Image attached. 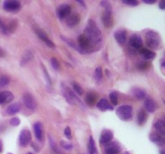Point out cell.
<instances>
[{"instance_id":"6","label":"cell","mask_w":165,"mask_h":154,"mask_svg":"<svg viewBox=\"0 0 165 154\" xmlns=\"http://www.w3.org/2000/svg\"><path fill=\"white\" fill-rule=\"evenodd\" d=\"M23 100L25 106L29 109L34 110L36 107V101L33 96L30 93H24L23 96Z\"/></svg>"},{"instance_id":"31","label":"cell","mask_w":165,"mask_h":154,"mask_svg":"<svg viewBox=\"0 0 165 154\" xmlns=\"http://www.w3.org/2000/svg\"><path fill=\"white\" fill-rule=\"evenodd\" d=\"M73 87L74 91L76 92L77 94H79V95H82L84 91H83L82 88H81L77 83H73Z\"/></svg>"},{"instance_id":"15","label":"cell","mask_w":165,"mask_h":154,"mask_svg":"<svg viewBox=\"0 0 165 154\" xmlns=\"http://www.w3.org/2000/svg\"><path fill=\"white\" fill-rule=\"evenodd\" d=\"M114 38L116 39V41L119 43L120 45H123L126 42V39H127V35H126V32L123 30H120V31H117L114 33Z\"/></svg>"},{"instance_id":"11","label":"cell","mask_w":165,"mask_h":154,"mask_svg":"<svg viewBox=\"0 0 165 154\" xmlns=\"http://www.w3.org/2000/svg\"><path fill=\"white\" fill-rule=\"evenodd\" d=\"M105 151L106 154H118L120 152L121 148L119 144L116 142H111L107 144L105 148Z\"/></svg>"},{"instance_id":"29","label":"cell","mask_w":165,"mask_h":154,"mask_svg":"<svg viewBox=\"0 0 165 154\" xmlns=\"http://www.w3.org/2000/svg\"><path fill=\"white\" fill-rule=\"evenodd\" d=\"M110 101H111V103H112L113 105L115 106L118 104V102H119V100H118V94H117L116 92H113L110 93Z\"/></svg>"},{"instance_id":"17","label":"cell","mask_w":165,"mask_h":154,"mask_svg":"<svg viewBox=\"0 0 165 154\" xmlns=\"http://www.w3.org/2000/svg\"><path fill=\"white\" fill-rule=\"evenodd\" d=\"M66 22H67V24L69 26H71V27L77 25L80 22V15L78 14H76V13L73 14V15L67 17V21Z\"/></svg>"},{"instance_id":"12","label":"cell","mask_w":165,"mask_h":154,"mask_svg":"<svg viewBox=\"0 0 165 154\" xmlns=\"http://www.w3.org/2000/svg\"><path fill=\"white\" fill-rule=\"evenodd\" d=\"M129 44L135 49H139L143 46V40L139 36L133 35L130 38Z\"/></svg>"},{"instance_id":"3","label":"cell","mask_w":165,"mask_h":154,"mask_svg":"<svg viewBox=\"0 0 165 154\" xmlns=\"http://www.w3.org/2000/svg\"><path fill=\"white\" fill-rule=\"evenodd\" d=\"M101 5L105 7L103 15H102V22L106 28H111L113 25V18H112V8L110 6V2H101Z\"/></svg>"},{"instance_id":"28","label":"cell","mask_w":165,"mask_h":154,"mask_svg":"<svg viewBox=\"0 0 165 154\" xmlns=\"http://www.w3.org/2000/svg\"><path fill=\"white\" fill-rule=\"evenodd\" d=\"M147 120V115L146 112H144L143 110H141L138 113V123H139V125H143L145 121Z\"/></svg>"},{"instance_id":"5","label":"cell","mask_w":165,"mask_h":154,"mask_svg":"<svg viewBox=\"0 0 165 154\" xmlns=\"http://www.w3.org/2000/svg\"><path fill=\"white\" fill-rule=\"evenodd\" d=\"M3 8L7 11H12L15 12L18 11L20 9V2L19 1H15V0H6L3 2Z\"/></svg>"},{"instance_id":"20","label":"cell","mask_w":165,"mask_h":154,"mask_svg":"<svg viewBox=\"0 0 165 154\" xmlns=\"http://www.w3.org/2000/svg\"><path fill=\"white\" fill-rule=\"evenodd\" d=\"M20 111V105L19 103H15L9 105L6 108V112L9 115H15Z\"/></svg>"},{"instance_id":"7","label":"cell","mask_w":165,"mask_h":154,"mask_svg":"<svg viewBox=\"0 0 165 154\" xmlns=\"http://www.w3.org/2000/svg\"><path fill=\"white\" fill-rule=\"evenodd\" d=\"M32 140V135H31V132L28 129H23L22 130L20 134H19V144L21 146L28 145Z\"/></svg>"},{"instance_id":"38","label":"cell","mask_w":165,"mask_h":154,"mask_svg":"<svg viewBox=\"0 0 165 154\" xmlns=\"http://www.w3.org/2000/svg\"><path fill=\"white\" fill-rule=\"evenodd\" d=\"M65 135L68 139H71L72 138V133H71V129L69 127H67L65 129Z\"/></svg>"},{"instance_id":"18","label":"cell","mask_w":165,"mask_h":154,"mask_svg":"<svg viewBox=\"0 0 165 154\" xmlns=\"http://www.w3.org/2000/svg\"><path fill=\"white\" fill-rule=\"evenodd\" d=\"M145 107H146L147 111L149 112H154L157 108L156 103L155 102L154 100L151 99V98H148V99L146 100Z\"/></svg>"},{"instance_id":"43","label":"cell","mask_w":165,"mask_h":154,"mask_svg":"<svg viewBox=\"0 0 165 154\" xmlns=\"http://www.w3.org/2000/svg\"><path fill=\"white\" fill-rule=\"evenodd\" d=\"M27 154H34V153H32V152H29V153H27Z\"/></svg>"},{"instance_id":"2","label":"cell","mask_w":165,"mask_h":154,"mask_svg":"<svg viewBox=\"0 0 165 154\" xmlns=\"http://www.w3.org/2000/svg\"><path fill=\"white\" fill-rule=\"evenodd\" d=\"M146 37V43L149 47L156 50L159 49L161 45V38L156 32L149 31L145 35Z\"/></svg>"},{"instance_id":"40","label":"cell","mask_w":165,"mask_h":154,"mask_svg":"<svg viewBox=\"0 0 165 154\" xmlns=\"http://www.w3.org/2000/svg\"><path fill=\"white\" fill-rule=\"evenodd\" d=\"M159 8H160V9H162V10H164V9H165V2H164V1H161V2H159Z\"/></svg>"},{"instance_id":"44","label":"cell","mask_w":165,"mask_h":154,"mask_svg":"<svg viewBox=\"0 0 165 154\" xmlns=\"http://www.w3.org/2000/svg\"><path fill=\"white\" fill-rule=\"evenodd\" d=\"M125 154H130V153H129V152H126Z\"/></svg>"},{"instance_id":"42","label":"cell","mask_w":165,"mask_h":154,"mask_svg":"<svg viewBox=\"0 0 165 154\" xmlns=\"http://www.w3.org/2000/svg\"><path fill=\"white\" fill-rule=\"evenodd\" d=\"M2 142H1V141H0V152H2Z\"/></svg>"},{"instance_id":"19","label":"cell","mask_w":165,"mask_h":154,"mask_svg":"<svg viewBox=\"0 0 165 154\" xmlns=\"http://www.w3.org/2000/svg\"><path fill=\"white\" fill-rule=\"evenodd\" d=\"M140 55L142 56L143 59H153L155 57V53L154 51H151V50H148V49L143 48L140 51Z\"/></svg>"},{"instance_id":"14","label":"cell","mask_w":165,"mask_h":154,"mask_svg":"<svg viewBox=\"0 0 165 154\" xmlns=\"http://www.w3.org/2000/svg\"><path fill=\"white\" fill-rule=\"evenodd\" d=\"M113 139V133L110 130H105L102 132L101 137H100V143L101 144H108Z\"/></svg>"},{"instance_id":"8","label":"cell","mask_w":165,"mask_h":154,"mask_svg":"<svg viewBox=\"0 0 165 154\" xmlns=\"http://www.w3.org/2000/svg\"><path fill=\"white\" fill-rule=\"evenodd\" d=\"M77 43H78V46L80 47L79 49H80L81 52L87 51L91 47L89 39L86 38V36L84 34L79 36L78 39H77Z\"/></svg>"},{"instance_id":"24","label":"cell","mask_w":165,"mask_h":154,"mask_svg":"<svg viewBox=\"0 0 165 154\" xmlns=\"http://www.w3.org/2000/svg\"><path fill=\"white\" fill-rule=\"evenodd\" d=\"M34 132L35 136H36V139H38L39 141L42 140V125L40 122L36 123L34 125Z\"/></svg>"},{"instance_id":"27","label":"cell","mask_w":165,"mask_h":154,"mask_svg":"<svg viewBox=\"0 0 165 154\" xmlns=\"http://www.w3.org/2000/svg\"><path fill=\"white\" fill-rule=\"evenodd\" d=\"M133 92L135 96H136L137 99L142 100L143 99L144 97L146 96V92H145V91H144L143 89L135 88L133 90Z\"/></svg>"},{"instance_id":"9","label":"cell","mask_w":165,"mask_h":154,"mask_svg":"<svg viewBox=\"0 0 165 154\" xmlns=\"http://www.w3.org/2000/svg\"><path fill=\"white\" fill-rule=\"evenodd\" d=\"M35 32L40 37V39L43 40L46 43L47 46H49V47H55V44L53 43V42H52V40L48 37L46 33L42 29H40V28L36 27V28H35Z\"/></svg>"},{"instance_id":"32","label":"cell","mask_w":165,"mask_h":154,"mask_svg":"<svg viewBox=\"0 0 165 154\" xmlns=\"http://www.w3.org/2000/svg\"><path fill=\"white\" fill-rule=\"evenodd\" d=\"M51 64L52 66H53V68H54L55 70H58L60 68V63L59 62H58V60H57L56 58L53 57L51 59Z\"/></svg>"},{"instance_id":"37","label":"cell","mask_w":165,"mask_h":154,"mask_svg":"<svg viewBox=\"0 0 165 154\" xmlns=\"http://www.w3.org/2000/svg\"><path fill=\"white\" fill-rule=\"evenodd\" d=\"M148 66H149V63L147 62H141L138 64V68L140 70H145L147 68Z\"/></svg>"},{"instance_id":"30","label":"cell","mask_w":165,"mask_h":154,"mask_svg":"<svg viewBox=\"0 0 165 154\" xmlns=\"http://www.w3.org/2000/svg\"><path fill=\"white\" fill-rule=\"evenodd\" d=\"M9 82H10V79L8 77H6V76L0 77V88L6 86L9 84Z\"/></svg>"},{"instance_id":"45","label":"cell","mask_w":165,"mask_h":154,"mask_svg":"<svg viewBox=\"0 0 165 154\" xmlns=\"http://www.w3.org/2000/svg\"><path fill=\"white\" fill-rule=\"evenodd\" d=\"M0 54H1V50H0Z\"/></svg>"},{"instance_id":"13","label":"cell","mask_w":165,"mask_h":154,"mask_svg":"<svg viewBox=\"0 0 165 154\" xmlns=\"http://www.w3.org/2000/svg\"><path fill=\"white\" fill-rule=\"evenodd\" d=\"M14 99V95L10 92L5 91L0 92V104L7 103L12 101Z\"/></svg>"},{"instance_id":"34","label":"cell","mask_w":165,"mask_h":154,"mask_svg":"<svg viewBox=\"0 0 165 154\" xmlns=\"http://www.w3.org/2000/svg\"><path fill=\"white\" fill-rule=\"evenodd\" d=\"M61 145L62 148H64L66 150H70V149H72V148H73L72 145L67 143V142L65 141H62L61 142Z\"/></svg>"},{"instance_id":"25","label":"cell","mask_w":165,"mask_h":154,"mask_svg":"<svg viewBox=\"0 0 165 154\" xmlns=\"http://www.w3.org/2000/svg\"><path fill=\"white\" fill-rule=\"evenodd\" d=\"M32 57H33V54H32V51H27L22 57L21 62H20L21 65H25L26 63H28L32 59Z\"/></svg>"},{"instance_id":"16","label":"cell","mask_w":165,"mask_h":154,"mask_svg":"<svg viewBox=\"0 0 165 154\" xmlns=\"http://www.w3.org/2000/svg\"><path fill=\"white\" fill-rule=\"evenodd\" d=\"M97 107L98 109L102 111V112H105L106 110H113V107L110 105L109 102L107 101V100L106 99L101 100L97 103Z\"/></svg>"},{"instance_id":"21","label":"cell","mask_w":165,"mask_h":154,"mask_svg":"<svg viewBox=\"0 0 165 154\" xmlns=\"http://www.w3.org/2000/svg\"><path fill=\"white\" fill-rule=\"evenodd\" d=\"M155 129H156L159 135L163 137L165 135V124L163 120H158L155 124Z\"/></svg>"},{"instance_id":"10","label":"cell","mask_w":165,"mask_h":154,"mask_svg":"<svg viewBox=\"0 0 165 154\" xmlns=\"http://www.w3.org/2000/svg\"><path fill=\"white\" fill-rule=\"evenodd\" d=\"M70 12H71V7L68 4H62L59 6L57 10V13L59 15L60 19H65L68 16H69Z\"/></svg>"},{"instance_id":"39","label":"cell","mask_w":165,"mask_h":154,"mask_svg":"<svg viewBox=\"0 0 165 154\" xmlns=\"http://www.w3.org/2000/svg\"><path fill=\"white\" fill-rule=\"evenodd\" d=\"M0 31H1L2 33H6V32H7V28L4 25V23L1 21V19H0Z\"/></svg>"},{"instance_id":"35","label":"cell","mask_w":165,"mask_h":154,"mask_svg":"<svg viewBox=\"0 0 165 154\" xmlns=\"http://www.w3.org/2000/svg\"><path fill=\"white\" fill-rule=\"evenodd\" d=\"M123 2L124 4L130 5V6H136L139 4V2L136 1V0H127V1H123Z\"/></svg>"},{"instance_id":"46","label":"cell","mask_w":165,"mask_h":154,"mask_svg":"<svg viewBox=\"0 0 165 154\" xmlns=\"http://www.w3.org/2000/svg\"><path fill=\"white\" fill-rule=\"evenodd\" d=\"M10 154H11V153H10Z\"/></svg>"},{"instance_id":"36","label":"cell","mask_w":165,"mask_h":154,"mask_svg":"<svg viewBox=\"0 0 165 154\" xmlns=\"http://www.w3.org/2000/svg\"><path fill=\"white\" fill-rule=\"evenodd\" d=\"M10 124H11L12 126H18L20 124V120L17 117H14V118L11 119L10 120Z\"/></svg>"},{"instance_id":"26","label":"cell","mask_w":165,"mask_h":154,"mask_svg":"<svg viewBox=\"0 0 165 154\" xmlns=\"http://www.w3.org/2000/svg\"><path fill=\"white\" fill-rule=\"evenodd\" d=\"M89 150L90 154H97V147H96L95 142H94V140L92 137H89Z\"/></svg>"},{"instance_id":"23","label":"cell","mask_w":165,"mask_h":154,"mask_svg":"<svg viewBox=\"0 0 165 154\" xmlns=\"http://www.w3.org/2000/svg\"><path fill=\"white\" fill-rule=\"evenodd\" d=\"M97 95L94 92H89L85 97V102L89 106L94 105V103H96V100H97Z\"/></svg>"},{"instance_id":"41","label":"cell","mask_w":165,"mask_h":154,"mask_svg":"<svg viewBox=\"0 0 165 154\" xmlns=\"http://www.w3.org/2000/svg\"><path fill=\"white\" fill-rule=\"evenodd\" d=\"M143 2L145 3H148V4H153L155 2V0H153V1H143Z\"/></svg>"},{"instance_id":"4","label":"cell","mask_w":165,"mask_h":154,"mask_svg":"<svg viewBox=\"0 0 165 154\" xmlns=\"http://www.w3.org/2000/svg\"><path fill=\"white\" fill-rule=\"evenodd\" d=\"M116 114L122 120H129L132 116V107L130 105H122L116 110Z\"/></svg>"},{"instance_id":"1","label":"cell","mask_w":165,"mask_h":154,"mask_svg":"<svg viewBox=\"0 0 165 154\" xmlns=\"http://www.w3.org/2000/svg\"><path fill=\"white\" fill-rule=\"evenodd\" d=\"M85 35L86 38L89 39L90 44H97L102 40V32L98 29L96 23L90 19L87 23L86 28L85 29Z\"/></svg>"},{"instance_id":"33","label":"cell","mask_w":165,"mask_h":154,"mask_svg":"<svg viewBox=\"0 0 165 154\" xmlns=\"http://www.w3.org/2000/svg\"><path fill=\"white\" fill-rule=\"evenodd\" d=\"M95 77H96V79H97V80H101V79H102V68H100V67H98V68H96Z\"/></svg>"},{"instance_id":"22","label":"cell","mask_w":165,"mask_h":154,"mask_svg":"<svg viewBox=\"0 0 165 154\" xmlns=\"http://www.w3.org/2000/svg\"><path fill=\"white\" fill-rule=\"evenodd\" d=\"M150 140L154 143L157 144V145H163V143H164L163 137L159 135V133H151L150 135Z\"/></svg>"}]
</instances>
